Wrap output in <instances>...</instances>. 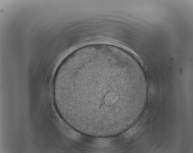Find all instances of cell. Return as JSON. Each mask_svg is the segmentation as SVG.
<instances>
[{
  "mask_svg": "<svg viewBox=\"0 0 193 153\" xmlns=\"http://www.w3.org/2000/svg\"><path fill=\"white\" fill-rule=\"evenodd\" d=\"M137 79L134 63L119 51L96 47L78 52L65 59L57 72L58 108L78 132L108 134Z\"/></svg>",
  "mask_w": 193,
  "mask_h": 153,
  "instance_id": "cell-1",
  "label": "cell"
}]
</instances>
